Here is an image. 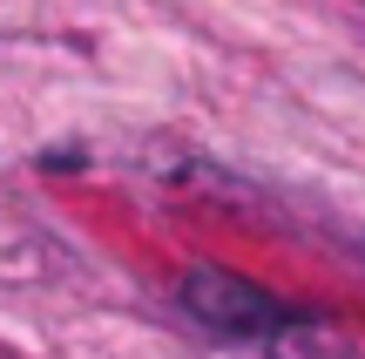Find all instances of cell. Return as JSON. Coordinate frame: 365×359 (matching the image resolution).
Listing matches in <instances>:
<instances>
[{
  "mask_svg": "<svg viewBox=\"0 0 365 359\" xmlns=\"http://www.w3.org/2000/svg\"><path fill=\"white\" fill-rule=\"evenodd\" d=\"M182 312H196L210 333H230V339H271V333H291L304 319L298 305L271 298L250 278H230V271H190L182 278Z\"/></svg>",
  "mask_w": 365,
  "mask_h": 359,
  "instance_id": "cell-1",
  "label": "cell"
}]
</instances>
